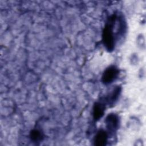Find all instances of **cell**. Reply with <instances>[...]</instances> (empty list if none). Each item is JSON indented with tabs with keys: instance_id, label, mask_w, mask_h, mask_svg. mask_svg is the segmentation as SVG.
I'll return each instance as SVG.
<instances>
[{
	"instance_id": "obj_2",
	"label": "cell",
	"mask_w": 146,
	"mask_h": 146,
	"mask_svg": "<svg viewBox=\"0 0 146 146\" xmlns=\"http://www.w3.org/2000/svg\"><path fill=\"white\" fill-rule=\"evenodd\" d=\"M119 74V69L115 66H111L106 69L102 77V81L104 84H109L115 80Z\"/></svg>"
},
{
	"instance_id": "obj_3",
	"label": "cell",
	"mask_w": 146,
	"mask_h": 146,
	"mask_svg": "<svg viewBox=\"0 0 146 146\" xmlns=\"http://www.w3.org/2000/svg\"><path fill=\"white\" fill-rule=\"evenodd\" d=\"M106 124L108 133L113 134L118 129L119 119L117 115L115 113L109 114L106 119Z\"/></svg>"
},
{
	"instance_id": "obj_1",
	"label": "cell",
	"mask_w": 146,
	"mask_h": 146,
	"mask_svg": "<svg viewBox=\"0 0 146 146\" xmlns=\"http://www.w3.org/2000/svg\"><path fill=\"white\" fill-rule=\"evenodd\" d=\"M117 16L115 14H112L108 19L102 33L103 43L108 51L113 50L115 44V39L113 34V26L116 22Z\"/></svg>"
},
{
	"instance_id": "obj_4",
	"label": "cell",
	"mask_w": 146,
	"mask_h": 146,
	"mask_svg": "<svg viewBox=\"0 0 146 146\" xmlns=\"http://www.w3.org/2000/svg\"><path fill=\"white\" fill-rule=\"evenodd\" d=\"M105 103L103 102H96L93 107V117L95 120H99L104 115L105 111Z\"/></svg>"
},
{
	"instance_id": "obj_6",
	"label": "cell",
	"mask_w": 146,
	"mask_h": 146,
	"mask_svg": "<svg viewBox=\"0 0 146 146\" xmlns=\"http://www.w3.org/2000/svg\"><path fill=\"white\" fill-rule=\"evenodd\" d=\"M121 92V87L120 86H117L115 87L113 91L106 97L104 98V103L106 104H108L109 105L113 104L117 100L119 95Z\"/></svg>"
},
{
	"instance_id": "obj_5",
	"label": "cell",
	"mask_w": 146,
	"mask_h": 146,
	"mask_svg": "<svg viewBox=\"0 0 146 146\" xmlns=\"http://www.w3.org/2000/svg\"><path fill=\"white\" fill-rule=\"evenodd\" d=\"M108 140V133L103 129H100L96 133L94 139V145L104 146L106 145Z\"/></svg>"
},
{
	"instance_id": "obj_7",
	"label": "cell",
	"mask_w": 146,
	"mask_h": 146,
	"mask_svg": "<svg viewBox=\"0 0 146 146\" xmlns=\"http://www.w3.org/2000/svg\"><path fill=\"white\" fill-rule=\"evenodd\" d=\"M30 137L33 142L35 143L41 142L44 138L43 133L39 129H33L30 133Z\"/></svg>"
}]
</instances>
